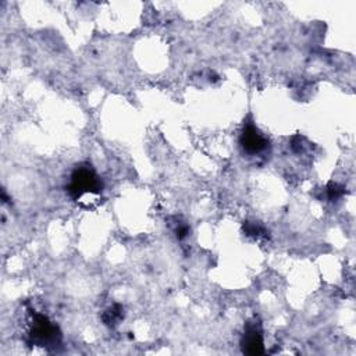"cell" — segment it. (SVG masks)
<instances>
[{"label": "cell", "instance_id": "8992f818", "mask_svg": "<svg viewBox=\"0 0 356 356\" xmlns=\"http://www.w3.org/2000/svg\"><path fill=\"white\" fill-rule=\"evenodd\" d=\"M327 192H328V197L331 199V200H335V199H338V197H341V195L343 193V188L342 186H339L338 184H330L328 185V188H327Z\"/></svg>", "mask_w": 356, "mask_h": 356}, {"label": "cell", "instance_id": "3957f363", "mask_svg": "<svg viewBox=\"0 0 356 356\" xmlns=\"http://www.w3.org/2000/svg\"><path fill=\"white\" fill-rule=\"evenodd\" d=\"M239 143L248 154H259L268 146L267 138L252 122L245 124L239 136Z\"/></svg>", "mask_w": 356, "mask_h": 356}, {"label": "cell", "instance_id": "7a4b0ae2", "mask_svg": "<svg viewBox=\"0 0 356 356\" xmlns=\"http://www.w3.org/2000/svg\"><path fill=\"white\" fill-rule=\"evenodd\" d=\"M60 338V331L46 316L39 313H32L31 327H29V339L33 345L46 346L57 342Z\"/></svg>", "mask_w": 356, "mask_h": 356}, {"label": "cell", "instance_id": "277c9868", "mask_svg": "<svg viewBox=\"0 0 356 356\" xmlns=\"http://www.w3.org/2000/svg\"><path fill=\"white\" fill-rule=\"evenodd\" d=\"M242 350L248 355H260L264 350L263 335L257 323H248L242 341Z\"/></svg>", "mask_w": 356, "mask_h": 356}, {"label": "cell", "instance_id": "5b68a950", "mask_svg": "<svg viewBox=\"0 0 356 356\" xmlns=\"http://www.w3.org/2000/svg\"><path fill=\"white\" fill-rule=\"evenodd\" d=\"M121 318H122V307H121L120 305L113 306V307L108 309V310L104 313V316H103L104 323L108 324V325L117 324V321L121 320Z\"/></svg>", "mask_w": 356, "mask_h": 356}, {"label": "cell", "instance_id": "6da1fadb", "mask_svg": "<svg viewBox=\"0 0 356 356\" xmlns=\"http://www.w3.org/2000/svg\"><path fill=\"white\" fill-rule=\"evenodd\" d=\"M103 189L102 179L90 164L83 163L76 165L70 177L67 192L72 200L81 202L83 197H97Z\"/></svg>", "mask_w": 356, "mask_h": 356}]
</instances>
